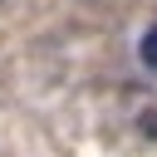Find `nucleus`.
<instances>
[{
	"mask_svg": "<svg viewBox=\"0 0 157 157\" xmlns=\"http://www.w3.org/2000/svg\"><path fill=\"white\" fill-rule=\"evenodd\" d=\"M137 54H142V64H147V69H157V25L137 39Z\"/></svg>",
	"mask_w": 157,
	"mask_h": 157,
	"instance_id": "f257e3e1",
	"label": "nucleus"
},
{
	"mask_svg": "<svg viewBox=\"0 0 157 157\" xmlns=\"http://www.w3.org/2000/svg\"><path fill=\"white\" fill-rule=\"evenodd\" d=\"M137 128H142V132H147V137H157V108H147V113H142V118H137Z\"/></svg>",
	"mask_w": 157,
	"mask_h": 157,
	"instance_id": "f03ea898",
	"label": "nucleus"
}]
</instances>
